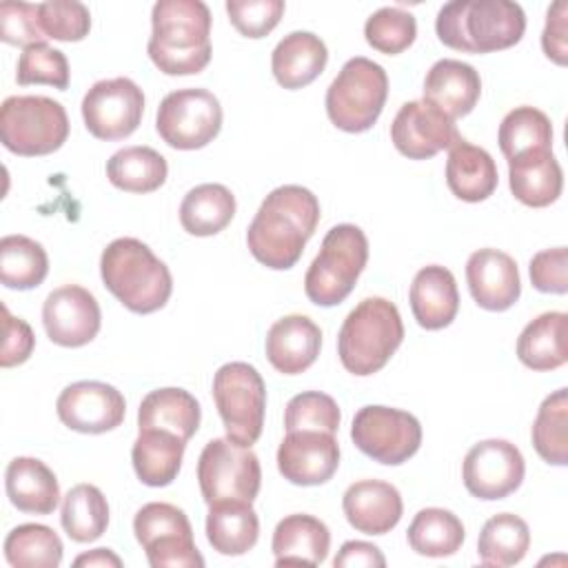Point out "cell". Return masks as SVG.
Returning <instances> with one entry per match:
<instances>
[{
  "mask_svg": "<svg viewBox=\"0 0 568 568\" xmlns=\"http://www.w3.org/2000/svg\"><path fill=\"white\" fill-rule=\"evenodd\" d=\"M317 222L320 202L313 191L300 184L277 186L264 197L246 229L248 251L260 264L286 271L302 257Z\"/></svg>",
  "mask_w": 568,
  "mask_h": 568,
  "instance_id": "6da1fadb",
  "label": "cell"
},
{
  "mask_svg": "<svg viewBox=\"0 0 568 568\" xmlns=\"http://www.w3.org/2000/svg\"><path fill=\"white\" fill-rule=\"evenodd\" d=\"M146 53L166 75H193L211 62V11L202 0H158Z\"/></svg>",
  "mask_w": 568,
  "mask_h": 568,
  "instance_id": "7a4b0ae2",
  "label": "cell"
},
{
  "mask_svg": "<svg viewBox=\"0 0 568 568\" xmlns=\"http://www.w3.org/2000/svg\"><path fill=\"white\" fill-rule=\"evenodd\" d=\"M435 31L448 49L493 53L521 40L526 13L510 0H455L439 9Z\"/></svg>",
  "mask_w": 568,
  "mask_h": 568,
  "instance_id": "3957f363",
  "label": "cell"
},
{
  "mask_svg": "<svg viewBox=\"0 0 568 568\" xmlns=\"http://www.w3.org/2000/svg\"><path fill=\"white\" fill-rule=\"evenodd\" d=\"M100 275L106 291L138 315L160 311L171 293L169 266L138 237H118L100 255Z\"/></svg>",
  "mask_w": 568,
  "mask_h": 568,
  "instance_id": "277c9868",
  "label": "cell"
},
{
  "mask_svg": "<svg viewBox=\"0 0 568 568\" xmlns=\"http://www.w3.org/2000/svg\"><path fill=\"white\" fill-rule=\"evenodd\" d=\"M402 339L397 306L386 297H366L346 315L337 335V355L348 373L366 377L388 364Z\"/></svg>",
  "mask_w": 568,
  "mask_h": 568,
  "instance_id": "5b68a950",
  "label": "cell"
},
{
  "mask_svg": "<svg viewBox=\"0 0 568 568\" xmlns=\"http://www.w3.org/2000/svg\"><path fill=\"white\" fill-rule=\"evenodd\" d=\"M368 262V240L355 224L333 226L304 275V293L317 306H337L355 288Z\"/></svg>",
  "mask_w": 568,
  "mask_h": 568,
  "instance_id": "8992f818",
  "label": "cell"
},
{
  "mask_svg": "<svg viewBox=\"0 0 568 568\" xmlns=\"http://www.w3.org/2000/svg\"><path fill=\"white\" fill-rule=\"evenodd\" d=\"M388 98V75L382 64L355 55L344 62L331 87L326 89L328 120L346 133L368 131Z\"/></svg>",
  "mask_w": 568,
  "mask_h": 568,
  "instance_id": "52a82bcc",
  "label": "cell"
},
{
  "mask_svg": "<svg viewBox=\"0 0 568 568\" xmlns=\"http://www.w3.org/2000/svg\"><path fill=\"white\" fill-rule=\"evenodd\" d=\"M69 138L64 106L47 95H11L0 106L2 146L22 158L58 151Z\"/></svg>",
  "mask_w": 568,
  "mask_h": 568,
  "instance_id": "ba28073f",
  "label": "cell"
},
{
  "mask_svg": "<svg viewBox=\"0 0 568 568\" xmlns=\"http://www.w3.org/2000/svg\"><path fill=\"white\" fill-rule=\"evenodd\" d=\"M213 399L226 437L240 446H253L264 428L266 386L255 366L229 362L213 375Z\"/></svg>",
  "mask_w": 568,
  "mask_h": 568,
  "instance_id": "9c48e42d",
  "label": "cell"
},
{
  "mask_svg": "<svg viewBox=\"0 0 568 568\" xmlns=\"http://www.w3.org/2000/svg\"><path fill=\"white\" fill-rule=\"evenodd\" d=\"M133 532L153 568H202L193 528L182 508L166 501L144 504L133 517Z\"/></svg>",
  "mask_w": 568,
  "mask_h": 568,
  "instance_id": "30bf717a",
  "label": "cell"
},
{
  "mask_svg": "<svg viewBox=\"0 0 568 568\" xmlns=\"http://www.w3.org/2000/svg\"><path fill=\"white\" fill-rule=\"evenodd\" d=\"M197 484L206 504L222 499L253 504L262 484L260 459L248 446H240L229 437L211 439L197 459Z\"/></svg>",
  "mask_w": 568,
  "mask_h": 568,
  "instance_id": "8fae6325",
  "label": "cell"
},
{
  "mask_svg": "<svg viewBox=\"0 0 568 568\" xmlns=\"http://www.w3.org/2000/svg\"><path fill=\"white\" fill-rule=\"evenodd\" d=\"M155 129L173 149H202L213 142L222 129L220 100L209 89L171 91L158 106Z\"/></svg>",
  "mask_w": 568,
  "mask_h": 568,
  "instance_id": "7c38bea8",
  "label": "cell"
},
{
  "mask_svg": "<svg viewBox=\"0 0 568 568\" xmlns=\"http://www.w3.org/2000/svg\"><path fill=\"white\" fill-rule=\"evenodd\" d=\"M351 439L366 457L386 466H399L419 450L422 424L406 410L371 404L355 413Z\"/></svg>",
  "mask_w": 568,
  "mask_h": 568,
  "instance_id": "4fadbf2b",
  "label": "cell"
},
{
  "mask_svg": "<svg viewBox=\"0 0 568 568\" xmlns=\"http://www.w3.org/2000/svg\"><path fill=\"white\" fill-rule=\"evenodd\" d=\"M144 93L131 78L95 82L82 98L87 131L104 142L129 138L142 122Z\"/></svg>",
  "mask_w": 568,
  "mask_h": 568,
  "instance_id": "5bb4252c",
  "label": "cell"
},
{
  "mask_svg": "<svg viewBox=\"0 0 568 568\" xmlns=\"http://www.w3.org/2000/svg\"><path fill=\"white\" fill-rule=\"evenodd\" d=\"M524 475V455L508 439L477 442L466 453L462 464V479L466 490L484 501L508 497L521 486Z\"/></svg>",
  "mask_w": 568,
  "mask_h": 568,
  "instance_id": "9a60e30c",
  "label": "cell"
},
{
  "mask_svg": "<svg viewBox=\"0 0 568 568\" xmlns=\"http://www.w3.org/2000/svg\"><path fill=\"white\" fill-rule=\"evenodd\" d=\"M55 410L67 428L84 435H100L118 428L124 422L126 402L115 386L84 379L69 384L58 395Z\"/></svg>",
  "mask_w": 568,
  "mask_h": 568,
  "instance_id": "2e32d148",
  "label": "cell"
},
{
  "mask_svg": "<svg viewBox=\"0 0 568 568\" xmlns=\"http://www.w3.org/2000/svg\"><path fill=\"white\" fill-rule=\"evenodd\" d=\"M42 324L53 344L80 348L100 331V304L84 286L64 284L47 295L42 304Z\"/></svg>",
  "mask_w": 568,
  "mask_h": 568,
  "instance_id": "e0dca14e",
  "label": "cell"
},
{
  "mask_svg": "<svg viewBox=\"0 0 568 568\" xmlns=\"http://www.w3.org/2000/svg\"><path fill=\"white\" fill-rule=\"evenodd\" d=\"M395 149L408 160H428L444 149H450L459 133L455 120L426 100H410L399 106L390 124Z\"/></svg>",
  "mask_w": 568,
  "mask_h": 568,
  "instance_id": "ac0fdd59",
  "label": "cell"
},
{
  "mask_svg": "<svg viewBox=\"0 0 568 568\" xmlns=\"http://www.w3.org/2000/svg\"><path fill=\"white\" fill-rule=\"evenodd\" d=\"M339 466V444L324 430H291L277 448V470L295 486H320Z\"/></svg>",
  "mask_w": 568,
  "mask_h": 568,
  "instance_id": "d6986e66",
  "label": "cell"
},
{
  "mask_svg": "<svg viewBox=\"0 0 568 568\" xmlns=\"http://www.w3.org/2000/svg\"><path fill=\"white\" fill-rule=\"evenodd\" d=\"M466 282L477 306L508 311L521 295L517 262L499 248H479L466 262Z\"/></svg>",
  "mask_w": 568,
  "mask_h": 568,
  "instance_id": "ffe728a7",
  "label": "cell"
},
{
  "mask_svg": "<svg viewBox=\"0 0 568 568\" xmlns=\"http://www.w3.org/2000/svg\"><path fill=\"white\" fill-rule=\"evenodd\" d=\"M346 521L364 535L390 532L404 513L399 490L382 479H359L342 497Z\"/></svg>",
  "mask_w": 568,
  "mask_h": 568,
  "instance_id": "44dd1931",
  "label": "cell"
},
{
  "mask_svg": "<svg viewBox=\"0 0 568 568\" xmlns=\"http://www.w3.org/2000/svg\"><path fill=\"white\" fill-rule=\"evenodd\" d=\"M264 348L277 373L300 375L315 364L322 348V331L306 315H284L268 328Z\"/></svg>",
  "mask_w": 568,
  "mask_h": 568,
  "instance_id": "7402d4cb",
  "label": "cell"
},
{
  "mask_svg": "<svg viewBox=\"0 0 568 568\" xmlns=\"http://www.w3.org/2000/svg\"><path fill=\"white\" fill-rule=\"evenodd\" d=\"M508 184L521 204L544 209L561 195L564 173L550 149H528L508 160Z\"/></svg>",
  "mask_w": 568,
  "mask_h": 568,
  "instance_id": "603a6c76",
  "label": "cell"
},
{
  "mask_svg": "<svg viewBox=\"0 0 568 568\" xmlns=\"http://www.w3.org/2000/svg\"><path fill=\"white\" fill-rule=\"evenodd\" d=\"M481 95V78L473 64L444 58L437 60L424 80V100L442 109L448 118L468 115Z\"/></svg>",
  "mask_w": 568,
  "mask_h": 568,
  "instance_id": "cb8c5ba5",
  "label": "cell"
},
{
  "mask_svg": "<svg viewBox=\"0 0 568 568\" xmlns=\"http://www.w3.org/2000/svg\"><path fill=\"white\" fill-rule=\"evenodd\" d=\"M408 300L413 317L422 328H446L459 311V291L455 275L439 264L419 268L413 277Z\"/></svg>",
  "mask_w": 568,
  "mask_h": 568,
  "instance_id": "d4e9b609",
  "label": "cell"
},
{
  "mask_svg": "<svg viewBox=\"0 0 568 568\" xmlns=\"http://www.w3.org/2000/svg\"><path fill=\"white\" fill-rule=\"evenodd\" d=\"M331 548L328 526L304 513L288 515L273 530L271 550L275 566H320Z\"/></svg>",
  "mask_w": 568,
  "mask_h": 568,
  "instance_id": "484cf974",
  "label": "cell"
},
{
  "mask_svg": "<svg viewBox=\"0 0 568 568\" xmlns=\"http://www.w3.org/2000/svg\"><path fill=\"white\" fill-rule=\"evenodd\" d=\"M328 62L324 40L311 31H291L271 53V71L280 87L304 89L322 75Z\"/></svg>",
  "mask_w": 568,
  "mask_h": 568,
  "instance_id": "4316f807",
  "label": "cell"
},
{
  "mask_svg": "<svg viewBox=\"0 0 568 568\" xmlns=\"http://www.w3.org/2000/svg\"><path fill=\"white\" fill-rule=\"evenodd\" d=\"M4 490L20 513L51 515L60 504V484L53 470L36 457H16L4 470Z\"/></svg>",
  "mask_w": 568,
  "mask_h": 568,
  "instance_id": "83f0119b",
  "label": "cell"
},
{
  "mask_svg": "<svg viewBox=\"0 0 568 568\" xmlns=\"http://www.w3.org/2000/svg\"><path fill=\"white\" fill-rule=\"evenodd\" d=\"M499 175L493 155L459 138L448 149L446 184L462 202H484L497 189Z\"/></svg>",
  "mask_w": 568,
  "mask_h": 568,
  "instance_id": "f1b7e54d",
  "label": "cell"
},
{
  "mask_svg": "<svg viewBox=\"0 0 568 568\" xmlns=\"http://www.w3.org/2000/svg\"><path fill=\"white\" fill-rule=\"evenodd\" d=\"M260 537V519L251 501L222 499L209 504L206 539L215 552L237 557L248 552Z\"/></svg>",
  "mask_w": 568,
  "mask_h": 568,
  "instance_id": "f546056e",
  "label": "cell"
},
{
  "mask_svg": "<svg viewBox=\"0 0 568 568\" xmlns=\"http://www.w3.org/2000/svg\"><path fill=\"white\" fill-rule=\"evenodd\" d=\"M568 315L548 311L524 326L517 337V357L530 371H555L568 362Z\"/></svg>",
  "mask_w": 568,
  "mask_h": 568,
  "instance_id": "4dcf8cb0",
  "label": "cell"
},
{
  "mask_svg": "<svg viewBox=\"0 0 568 568\" xmlns=\"http://www.w3.org/2000/svg\"><path fill=\"white\" fill-rule=\"evenodd\" d=\"M200 419H202V410L197 399L189 390L175 388V386L155 388L146 393L138 408L140 430L162 428V430L175 433L184 442H189L197 433Z\"/></svg>",
  "mask_w": 568,
  "mask_h": 568,
  "instance_id": "1f68e13d",
  "label": "cell"
},
{
  "mask_svg": "<svg viewBox=\"0 0 568 568\" xmlns=\"http://www.w3.org/2000/svg\"><path fill=\"white\" fill-rule=\"evenodd\" d=\"M184 448L186 442L171 430H140L131 448V462L138 479L153 488L169 486L180 473Z\"/></svg>",
  "mask_w": 568,
  "mask_h": 568,
  "instance_id": "d6a6232c",
  "label": "cell"
},
{
  "mask_svg": "<svg viewBox=\"0 0 568 568\" xmlns=\"http://www.w3.org/2000/svg\"><path fill=\"white\" fill-rule=\"evenodd\" d=\"M235 215V195L215 182L193 186L180 204V224L189 235L209 237L224 231Z\"/></svg>",
  "mask_w": 568,
  "mask_h": 568,
  "instance_id": "836d02e7",
  "label": "cell"
},
{
  "mask_svg": "<svg viewBox=\"0 0 568 568\" xmlns=\"http://www.w3.org/2000/svg\"><path fill=\"white\" fill-rule=\"evenodd\" d=\"M166 160L151 146H124L106 160L109 182L126 193H151L166 182Z\"/></svg>",
  "mask_w": 568,
  "mask_h": 568,
  "instance_id": "e575fe53",
  "label": "cell"
},
{
  "mask_svg": "<svg viewBox=\"0 0 568 568\" xmlns=\"http://www.w3.org/2000/svg\"><path fill=\"white\" fill-rule=\"evenodd\" d=\"M406 539L422 557H450L462 548L466 530L455 513L446 508H422L413 517Z\"/></svg>",
  "mask_w": 568,
  "mask_h": 568,
  "instance_id": "d590c367",
  "label": "cell"
},
{
  "mask_svg": "<svg viewBox=\"0 0 568 568\" xmlns=\"http://www.w3.org/2000/svg\"><path fill=\"white\" fill-rule=\"evenodd\" d=\"M530 548V530L528 524L513 515L499 513L493 515L477 539V555L484 566H515L519 564Z\"/></svg>",
  "mask_w": 568,
  "mask_h": 568,
  "instance_id": "8d00e7d4",
  "label": "cell"
},
{
  "mask_svg": "<svg viewBox=\"0 0 568 568\" xmlns=\"http://www.w3.org/2000/svg\"><path fill=\"white\" fill-rule=\"evenodd\" d=\"M60 524L69 539L78 544H89L102 537L109 526V504L102 490L93 484L73 486L62 499Z\"/></svg>",
  "mask_w": 568,
  "mask_h": 568,
  "instance_id": "74e56055",
  "label": "cell"
},
{
  "mask_svg": "<svg viewBox=\"0 0 568 568\" xmlns=\"http://www.w3.org/2000/svg\"><path fill=\"white\" fill-rule=\"evenodd\" d=\"M49 257L40 242L27 235H4L0 240V280L7 288L29 291L44 282Z\"/></svg>",
  "mask_w": 568,
  "mask_h": 568,
  "instance_id": "f35d334b",
  "label": "cell"
},
{
  "mask_svg": "<svg viewBox=\"0 0 568 568\" xmlns=\"http://www.w3.org/2000/svg\"><path fill=\"white\" fill-rule=\"evenodd\" d=\"M62 539L44 524H20L4 539V557L13 568H58Z\"/></svg>",
  "mask_w": 568,
  "mask_h": 568,
  "instance_id": "ab89813d",
  "label": "cell"
},
{
  "mask_svg": "<svg viewBox=\"0 0 568 568\" xmlns=\"http://www.w3.org/2000/svg\"><path fill=\"white\" fill-rule=\"evenodd\" d=\"M530 437L546 464H568V388H557L541 402Z\"/></svg>",
  "mask_w": 568,
  "mask_h": 568,
  "instance_id": "60d3db41",
  "label": "cell"
},
{
  "mask_svg": "<svg viewBox=\"0 0 568 568\" xmlns=\"http://www.w3.org/2000/svg\"><path fill=\"white\" fill-rule=\"evenodd\" d=\"M497 142L506 160L528 149H550L552 146L550 118L535 106H517L504 115L497 131Z\"/></svg>",
  "mask_w": 568,
  "mask_h": 568,
  "instance_id": "b9f144b4",
  "label": "cell"
},
{
  "mask_svg": "<svg viewBox=\"0 0 568 568\" xmlns=\"http://www.w3.org/2000/svg\"><path fill=\"white\" fill-rule=\"evenodd\" d=\"M366 42L386 55L406 51L417 38V22L410 11L399 7H382L368 16L364 24Z\"/></svg>",
  "mask_w": 568,
  "mask_h": 568,
  "instance_id": "7bdbcfd3",
  "label": "cell"
},
{
  "mask_svg": "<svg viewBox=\"0 0 568 568\" xmlns=\"http://www.w3.org/2000/svg\"><path fill=\"white\" fill-rule=\"evenodd\" d=\"M342 422L337 402L320 390H304L293 395L284 410V428L291 430H324L335 435Z\"/></svg>",
  "mask_w": 568,
  "mask_h": 568,
  "instance_id": "ee69618b",
  "label": "cell"
},
{
  "mask_svg": "<svg viewBox=\"0 0 568 568\" xmlns=\"http://www.w3.org/2000/svg\"><path fill=\"white\" fill-rule=\"evenodd\" d=\"M16 82L20 87L27 84H51L60 91L69 87V62L60 49L49 47L47 42L31 44L22 49L18 67H16Z\"/></svg>",
  "mask_w": 568,
  "mask_h": 568,
  "instance_id": "f6af8a7d",
  "label": "cell"
},
{
  "mask_svg": "<svg viewBox=\"0 0 568 568\" xmlns=\"http://www.w3.org/2000/svg\"><path fill=\"white\" fill-rule=\"evenodd\" d=\"M40 27L47 38L60 42H80L89 36L91 13L78 0H49L38 4Z\"/></svg>",
  "mask_w": 568,
  "mask_h": 568,
  "instance_id": "bcb514c9",
  "label": "cell"
},
{
  "mask_svg": "<svg viewBox=\"0 0 568 568\" xmlns=\"http://www.w3.org/2000/svg\"><path fill=\"white\" fill-rule=\"evenodd\" d=\"M282 0H229L226 13L231 24L244 38H264L268 36L284 16Z\"/></svg>",
  "mask_w": 568,
  "mask_h": 568,
  "instance_id": "7dc6e473",
  "label": "cell"
},
{
  "mask_svg": "<svg viewBox=\"0 0 568 568\" xmlns=\"http://www.w3.org/2000/svg\"><path fill=\"white\" fill-rule=\"evenodd\" d=\"M44 31L40 27L38 4L7 0L0 4V40L16 47H31L44 42Z\"/></svg>",
  "mask_w": 568,
  "mask_h": 568,
  "instance_id": "c3c4849f",
  "label": "cell"
},
{
  "mask_svg": "<svg viewBox=\"0 0 568 568\" xmlns=\"http://www.w3.org/2000/svg\"><path fill=\"white\" fill-rule=\"evenodd\" d=\"M530 282L541 293L564 295L568 291V251L566 246L546 248L532 255L528 264Z\"/></svg>",
  "mask_w": 568,
  "mask_h": 568,
  "instance_id": "681fc988",
  "label": "cell"
},
{
  "mask_svg": "<svg viewBox=\"0 0 568 568\" xmlns=\"http://www.w3.org/2000/svg\"><path fill=\"white\" fill-rule=\"evenodd\" d=\"M2 317H4V344L0 353V366L11 368L18 364H24L31 357L36 346V335L31 326L24 320L13 317L7 306H2Z\"/></svg>",
  "mask_w": 568,
  "mask_h": 568,
  "instance_id": "f907efd6",
  "label": "cell"
},
{
  "mask_svg": "<svg viewBox=\"0 0 568 568\" xmlns=\"http://www.w3.org/2000/svg\"><path fill=\"white\" fill-rule=\"evenodd\" d=\"M541 49L555 64L566 67L568 62V2L557 0L548 7L546 27L541 33Z\"/></svg>",
  "mask_w": 568,
  "mask_h": 568,
  "instance_id": "816d5d0a",
  "label": "cell"
},
{
  "mask_svg": "<svg viewBox=\"0 0 568 568\" xmlns=\"http://www.w3.org/2000/svg\"><path fill=\"white\" fill-rule=\"evenodd\" d=\"M335 568H384L386 566V557L382 555V550L375 544L368 541H344L339 552L333 559Z\"/></svg>",
  "mask_w": 568,
  "mask_h": 568,
  "instance_id": "f5cc1de1",
  "label": "cell"
},
{
  "mask_svg": "<svg viewBox=\"0 0 568 568\" xmlns=\"http://www.w3.org/2000/svg\"><path fill=\"white\" fill-rule=\"evenodd\" d=\"M73 566L75 568H120L122 566V559L111 550V548H95V550H89V552H82L73 559Z\"/></svg>",
  "mask_w": 568,
  "mask_h": 568,
  "instance_id": "db71d44e",
  "label": "cell"
}]
</instances>
